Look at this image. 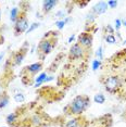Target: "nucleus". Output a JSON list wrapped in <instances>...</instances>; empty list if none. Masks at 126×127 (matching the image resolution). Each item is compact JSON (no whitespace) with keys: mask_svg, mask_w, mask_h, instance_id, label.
Wrapping results in <instances>:
<instances>
[{"mask_svg":"<svg viewBox=\"0 0 126 127\" xmlns=\"http://www.w3.org/2000/svg\"><path fill=\"white\" fill-rule=\"evenodd\" d=\"M89 104H90L89 97L84 96V95H79V96L74 98L72 102L65 108V110L71 115H81L87 110Z\"/></svg>","mask_w":126,"mask_h":127,"instance_id":"nucleus-1","label":"nucleus"},{"mask_svg":"<svg viewBox=\"0 0 126 127\" xmlns=\"http://www.w3.org/2000/svg\"><path fill=\"white\" fill-rule=\"evenodd\" d=\"M56 41L53 36L47 35L42 38L38 44V53H39V58L40 60H42L44 58H46V56H48L52 49L56 47Z\"/></svg>","mask_w":126,"mask_h":127,"instance_id":"nucleus-2","label":"nucleus"},{"mask_svg":"<svg viewBox=\"0 0 126 127\" xmlns=\"http://www.w3.org/2000/svg\"><path fill=\"white\" fill-rule=\"evenodd\" d=\"M30 25H28V19L26 16V13L25 12H22L21 13V16L19 18V20L15 22L14 24V27H13V33L15 36H20L22 35L23 33H25Z\"/></svg>","mask_w":126,"mask_h":127,"instance_id":"nucleus-3","label":"nucleus"},{"mask_svg":"<svg viewBox=\"0 0 126 127\" xmlns=\"http://www.w3.org/2000/svg\"><path fill=\"white\" fill-rule=\"evenodd\" d=\"M103 85H104L105 90L108 92H110V94H115V92H117L119 89L121 88V79H120L119 76L112 75V76H109L104 79Z\"/></svg>","mask_w":126,"mask_h":127,"instance_id":"nucleus-4","label":"nucleus"},{"mask_svg":"<svg viewBox=\"0 0 126 127\" xmlns=\"http://www.w3.org/2000/svg\"><path fill=\"white\" fill-rule=\"evenodd\" d=\"M86 54V49L83 48L78 42L72 45V47L70 49L68 52V58L71 60H78V59H84Z\"/></svg>","mask_w":126,"mask_h":127,"instance_id":"nucleus-5","label":"nucleus"},{"mask_svg":"<svg viewBox=\"0 0 126 127\" xmlns=\"http://www.w3.org/2000/svg\"><path fill=\"white\" fill-rule=\"evenodd\" d=\"M93 41H94V37L91 33L88 32H84V33L79 34L77 37V42L85 49H90L93 46Z\"/></svg>","mask_w":126,"mask_h":127,"instance_id":"nucleus-6","label":"nucleus"},{"mask_svg":"<svg viewBox=\"0 0 126 127\" xmlns=\"http://www.w3.org/2000/svg\"><path fill=\"white\" fill-rule=\"evenodd\" d=\"M28 51V49L26 47H22L19 51H16L15 53L13 54L12 57V63L14 66H18V65H21L23 60L25 59V56H26V52Z\"/></svg>","mask_w":126,"mask_h":127,"instance_id":"nucleus-7","label":"nucleus"},{"mask_svg":"<svg viewBox=\"0 0 126 127\" xmlns=\"http://www.w3.org/2000/svg\"><path fill=\"white\" fill-rule=\"evenodd\" d=\"M42 62H37V63H33V64L31 65H27L26 67H24V70H23V73H27L32 75V76H34V75L38 74L39 72L42 70Z\"/></svg>","mask_w":126,"mask_h":127,"instance_id":"nucleus-8","label":"nucleus"},{"mask_svg":"<svg viewBox=\"0 0 126 127\" xmlns=\"http://www.w3.org/2000/svg\"><path fill=\"white\" fill-rule=\"evenodd\" d=\"M108 4L105 1H100L98 2L97 4H94L93 7V9H91V13L94 14L96 16L98 15H101V14H104L105 12L108 11Z\"/></svg>","mask_w":126,"mask_h":127,"instance_id":"nucleus-9","label":"nucleus"},{"mask_svg":"<svg viewBox=\"0 0 126 127\" xmlns=\"http://www.w3.org/2000/svg\"><path fill=\"white\" fill-rule=\"evenodd\" d=\"M59 3V1L57 0H46V1H42V12L44 13H49L50 11H52L54 9L57 4Z\"/></svg>","mask_w":126,"mask_h":127,"instance_id":"nucleus-10","label":"nucleus"},{"mask_svg":"<svg viewBox=\"0 0 126 127\" xmlns=\"http://www.w3.org/2000/svg\"><path fill=\"white\" fill-rule=\"evenodd\" d=\"M21 13H22V11H21V9H19L18 7L12 8L11 11H10V20H11V22L15 24V22L18 21L19 18L21 16Z\"/></svg>","mask_w":126,"mask_h":127,"instance_id":"nucleus-11","label":"nucleus"},{"mask_svg":"<svg viewBox=\"0 0 126 127\" xmlns=\"http://www.w3.org/2000/svg\"><path fill=\"white\" fill-rule=\"evenodd\" d=\"M19 121V114L16 112H12V113L8 114L7 117H5V122H7L9 125L14 126V124Z\"/></svg>","mask_w":126,"mask_h":127,"instance_id":"nucleus-12","label":"nucleus"},{"mask_svg":"<svg viewBox=\"0 0 126 127\" xmlns=\"http://www.w3.org/2000/svg\"><path fill=\"white\" fill-rule=\"evenodd\" d=\"M47 77H48V75L46 72H42V73L39 74L35 78V87H39L41 84H44L46 82V79H47Z\"/></svg>","mask_w":126,"mask_h":127,"instance_id":"nucleus-13","label":"nucleus"},{"mask_svg":"<svg viewBox=\"0 0 126 127\" xmlns=\"http://www.w3.org/2000/svg\"><path fill=\"white\" fill-rule=\"evenodd\" d=\"M9 102H10V97L8 96L5 92L2 94L1 96H0V110L7 108L8 104H9Z\"/></svg>","mask_w":126,"mask_h":127,"instance_id":"nucleus-14","label":"nucleus"},{"mask_svg":"<svg viewBox=\"0 0 126 127\" xmlns=\"http://www.w3.org/2000/svg\"><path fill=\"white\" fill-rule=\"evenodd\" d=\"M65 127H79V120L76 117L71 118L70 121H67L65 124Z\"/></svg>","mask_w":126,"mask_h":127,"instance_id":"nucleus-15","label":"nucleus"},{"mask_svg":"<svg viewBox=\"0 0 126 127\" xmlns=\"http://www.w3.org/2000/svg\"><path fill=\"white\" fill-rule=\"evenodd\" d=\"M94 101L96 103H98V104H103V103L105 102V97H104V95H102V94H97V95H94Z\"/></svg>","mask_w":126,"mask_h":127,"instance_id":"nucleus-16","label":"nucleus"},{"mask_svg":"<svg viewBox=\"0 0 126 127\" xmlns=\"http://www.w3.org/2000/svg\"><path fill=\"white\" fill-rule=\"evenodd\" d=\"M31 121H32V124H33L35 127H39V125L41 124V117L39 116L38 114L34 115V116L31 118Z\"/></svg>","mask_w":126,"mask_h":127,"instance_id":"nucleus-17","label":"nucleus"},{"mask_svg":"<svg viewBox=\"0 0 126 127\" xmlns=\"http://www.w3.org/2000/svg\"><path fill=\"white\" fill-rule=\"evenodd\" d=\"M66 14H67V12L65 10H59L54 13V18L59 19V21L60 20H64L65 18H66Z\"/></svg>","mask_w":126,"mask_h":127,"instance_id":"nucleus-18","label":"nucleus"},{"mask_svg":"<svg viewBox=\"0 0 126 127\" xmlns=\"http://www.w3.org/2000/svg\"><path fill=\"white\" fill-rule=\"evenodd\" d=\"M104 39H105V41L108 42V44H110V45H113V44H116V41H117V39H116V37L113 35V34H108L107 36L104 37Z\"/></svg>","mask_w":126,"mask_h":127,"instance_id":"nucleus-19","label":"nucleus"},{"mask_svg":"<svg viewBox=\"0 0 126 127\" xmlns=\"http://www.w3.org/2000/svg\"><path fill=\"white\" fill-rule=\"evenodd\" d=\"M13 99H14L15 102L22 103V102H24V101H25V96L22 94V92H18V94H15L13 96Z\"/></svg>","mask_w":126,"mask_h":127,"instance_id":"nucleus-20","label":"nucleus"},{"mask_svg":"<svg viewBox=\"0 0 126 127\" xmlns=\"http://www.w3.org/2000/svg\"><path fill=\"white\" fill-rule=\"evenodd\" d=\"M39 25H40V23H38V22H35V23H33V24H31L30 27H28V30L26 31V34H31L32 32L37 30V28L39 27Z\"/></svg>","mask_w":126,"mask_h":127,"instance_id":"nucleus-21","label":"nucleus"},{"mask_svg":"<svg viewBox=\"0 0 126 127\" xmlns=\"http://www.w3.org/2000/svg\"><path fill=\"white\" fill-rule=\"evenodd\" d=\"M96 57H97V60H100V61L103 59V47L102 46H100L98 50L96 51Z\"/></svg>","mask_w":126,"mask_h":127,"instance_id":"nucleus-22","label":"nucleus"},{"mask_svg":"<svg viewBox=\"0 0 126 127\" xmlns=\"http://www.w3.org/2000/svg\"><path fill=\"white\" fill-rule=\"evenodd\" d=\"M101 67V61L100 60H94L93 61V70L94 71H97V70H99V68Z\"/></svg>","mask_w":126,"mask_h":127,"instance_id":"nucleus-23","label":"nucleus"},{"mask_svg":"<svg viewBox=\"0 0 126 127\" xmlns=\"http://www.w3.org/2000/svg\"><path fill=\"white\" fill-rule=\"evenodd\" d=\"M65 24H66V23H65L64 20H60V21L56 22V25H57V27H58V30H62V28L65 26Z\"/></svg>","mask_w":126,"mask_h":127,"instance_id":"nucleus-24","label":"nucleus"},{"mask_svg":"<svg viewBox=\"0 0 126 127\" xmlns=\"http://www.w3.org/2000/svg\"><path fill=\"white\" fill-rule=\"evenodd\" d=\"M108 4V8H111V9H115L117 7V1H114V0H111V1H108L107 2Z\"/></svg>","mask_w":126,"mask_h":127,"instance_id":"nucleus-25","label":"nucleus"},{"mask_svg":"<svg viewBox=\"0 0 126 127\" xmlns=\"http://www.w3.org/2000/svg\"><path fill=\"white\" fill-rule=\"evenodd\" d=\"M121 26H122V21L120 19H116L115 20V31L119 32L120 28H121Z\"/></svg>","mask_w":126,"mask_h":127,"instance_id":"nucleus-26","label":"nucleus"},{"mask_svg":"<svg viewBox=\"0 0 126 127\" xmlns=\"http://www.w3.org/2000/svg\"><path fill=\"white\" fill-rule=\"evenodd\" d=\"M75 3L79 4V5H81V7H85V5H87L88 1H75Z\"/></svg>","mask_w":126,"mask_h":127,"instance_id":"nucleus-27","label":"nucleus"},{"mask_svg":"<svg viewBox=\"0 0 126 127\" xmlns=\"http://www.w3.org/2000/svg\"><path fill=\"white\" fill-rule=\"evenodd\" d=\"M74 39H75V35H72V36H70V38H68L67 42H68V44H72V42L74 41Z\"/></svg>","mask_w":126,"mask_h":127,"instance_id":"nucleus-28","label":"nucleus"},{"mask_svg":"<svg viewBox=\"0 0 126 127\" xmlns=\"http://www.w3.org/2000/svg\"><path fill=\"white\" fill-rule=\"evenodd\" d=\"M3 41H4L3 37H2V36H0V45H2V44H3Z\"/></svg>","mask_w":126,"mask_h":127,"instance_id":"nucleus-29","label":"nucleus"},{"mask_svg":"<svg viewBox=\"0 0 126 127\" xmlns=\"http://www.w3.org/2000/svg\"><path fill=\"white\" fill-rule=\"evenodd\" d=\"M122 25H124V26L126 27V21H122Z\"/></svg>","mask_w":126,"mask_h":127,"instance_id":"nucleus-30","label":"nucleus"},{"mask_svg":"<svg viewBox=\"0 0 126 127\" xmlns=\"http://www.w3.org/2000/svg\"><path fill=\"white\" fill-rule=\"evenodd\" d=\"M2 58H3V53H1V54H0V61H1V59H2Z\"/></svg>","mask_w":126,"mask_h":127,"instance_id":"nucleus-31","label":"nucleus"},{"mask_svg":"<svg viewBox=\"0 0 126 127\" xmlns=\"http://www.w3.org/2000/svg\"><path fill=\"white\" fill-rule=\"evenodd\" d=\"M0 19H1V10H0Z\"/></svg>","mask_w":126,"mask_h":127,"instance_id":"nucleus-32","label":"nucleus"},{"mask_svg":"<svg viewBox=\"0 0 126 127\" xmlns=\"http://www.w3.org/2000/svg\"><path fill=\"white\" fill-rule=\"evenodd\" d=\"M124 44H125V45H126V40H124Z\"/></svg>","mask_w":126,"mask_h":127,"instance_id":"nucleus-33","label":"nucleus"},{"mask_svg":"<svg viewBox=\"0 0 126 127\" xmlns=\"http://www.w3.org/2000/svg\"><path fill=\"white\" fill-rule=\"evenodd\" d=\"M1 127H7V126H1Z\"/></svg>","mask_w":126,"mask_h":127,"instance_id":"nucleus-34","label":"nucleus"}]
</instances>
